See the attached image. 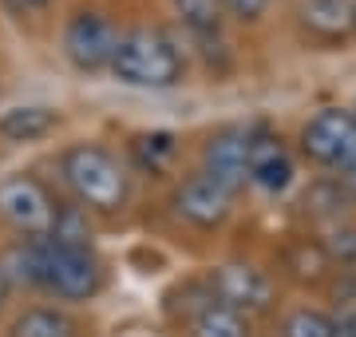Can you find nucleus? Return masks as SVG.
Segmentation results:
<instances>
[{
    "label": "nucleus",
    "instance_id": "nucleus-9",
    "mask_svg": "<svg viewBox=\"0 0 356 337\" xmlns=\"http://www.w3.org/2000/svg\"><path fill=\"white\" fill-rule=\"evenodd\" d=\"M229 203H234V195L222 191L218 182H210L206 175H194V179H186L175 191L178 219H186L191 226H198V230H214V226H222V222L229 219V210H234Z\"/></svg>",
    "mask_w": 356,
    "mask_h": 337
},
{
    "label": "nucleus",
    "instance_id": "nucleus-12",
    "mask_svg": "<svg viewBox=\"0 0 356 337\" xmlns=\"http://www.w3.org/2000/svg\"><path fill=\"white\" fill-rule=\"evenodd\" d=\"M60 123V111L48 104H16L8 111H0V139L8 143H36L51 135Z\"/></svg>",
    "mask_w": 356,
    "mask_h": 337
},
{
    "label": "nucleus",
    "instance_id": "nucleus-22",
    "mask_svg": "<svg viewBox=\"0 0 356 337\" xmlns=\"http://www.w3.org/2000/svg\"><path fill=\"white\" fill-rule=\"evenodd\" d=\"M218 4H222V13H229L234 20L254 24V20H261V13H266L269 0H218Z\"/></svg>",
    "mask_w": 356,
    "mask_h": 337
},
{
    "label": "nucleus",
    "instance_id": "nucleus-26",
    "mask_svg": "<svg viewBox=\"0 0 356 337\" xmlns=\"http://www.w3.org/2000/svg\"><path fill=\"white\" fill-rule=\"evenodd\" d=\"M344 191H348V203H356V171L344 175Z\"/></svg>",
    "mask_w": 356,
    "mask_h": 337
},
{
    "label": "nucleus",
    "instance_id": "nucleus-1",
    "mask_svg": "<svg viewBox=\"0 0 356 337\" xmlns=\"http://www.w3.org/2000/svg\"><path fill=\"white\" fill-rule=\"evenodd\" d=\"M13 258L28 285L48 290L60 301H88L103 290V266L91 250L56 246L48 238H28Z\"/></svg>",
    "mask_w": 356,
    "mask_h": 337
},
{
    "label": "nucleus",
    "instance_id": "nucleus-21",
    "mask_svg": "<svg viewBox=\"0 0 356 337\" xmlns=\"http://www.w3.org/2000/svg\"><path fill=\"white\" fill-rule=\"evenodd\" d=\"M135 151L147 167H159L166 155H175V135H166V131H154V135H139L135 139Z\"/></svg>",
    "mask_w": 356,
    "mask_h": 337
},
{
    "label": "nucleus",
    "instance_id": "nucleus-20",
    "mask_svg": "<svg viewBox=\"0 0 356 337\" xmlns=\"http://www.w3.org/2000/svg\"><path fill=\"white\" fill-rule=\"evenodd\" d=\"M325 250H329L332 266L341 262L344 270H356V226H341L325 238Z\"/></svg>",
    "mask_w": 356,
    "mask_h": 337
},
{
    "label": "nucleus",
    "instance_id": "nucleus-3",
    "mask_svg": "<svg viewBox=\"0 0 356 337\" xmlns=\"http://www.w3.org/2000/svg\"><path fill=\"white\" fill-rule=\"evenodd\" d=\"M60 175L79 198V207L115 214L127 203V171L99 143H76L60 155Z\"/></svg>",
    "mask_w": 356,
    "mask_h": 337
},
{
    "label": "nucleus",
    "instance_id": "nucleus-2",
    "mask_svg": "<svg viewBox=\"0 0 356 337\" xmlns=\"http://www.w3.org/2000/svg\"><path fill=\"white\" fill-rule=\"evenodd\" d=\"M119 84L127 88H175L186 76V60L175 48V40L159 32V28H131L119 36L111 56V68H107Z\"/></svg>",
    "mask_w": 356,
    "mask_h": 337
},
{
    "label": "nucleus",
    "instance_id": "nucleus-5",
    "mask_svg": "<svg viewBox=\"0 0 356 337\" xmlns=\"http://www.w3.org/2000/svg\"><path fill=\"white\" fill-rule=\"evenodd\" d=\"M56 203H51L48 187L32 175H8L0 179V219L13 230L28 238H48L51 222H56Z\"/></svg>",
    "mask_w": 356,
    "mask_h": 337
},
{
    "label": "nucleus",
    "instance_id": "nucleus-18",
    "mask_svg": "<svg viewBox=\"0 0 356 337\" xmlns=\"http://www.w3.org/2000/svg\"><path fill=\"white\" fill-rule=\"evenodd\" d=\"M281 337H337V322L321 310H293L281 322Z\"/></svg>",
    "mask_w": 356,
    "mask_h": 337
},
{
    "label": "nucleus",
    "instance_id": "nucleus-4",
    "mask_svg": "<svg viewBox=\"0 0 356 337\" xmlns=\"http://www.w3.org/2000/svg\"><path fill=\"white\" fill-rule=\"evenodd\" d=\"M301 151L317 167L353 175L356 171V116L344 107H325L301 127Z\"/></svg>",
    "mask_w": 356,
    "mask_h": 337
},
{
    "label": "nucleus",
    "instance_id": "nucleus-19",
    "mask_svg": "<svg viewBox=\"0 0 356 337\" xmlns=\"http://www.w3.org/2000/svg\"><path fill=\"white\" fill-rule=\"evenodd\" d=\"M344 203H348L344 182H317V187H309V195H305V210H313V214H325V219L341 214Z\"/></svg>",
    "mask_w": 356,
    "mask_h": 337
},
{
    "label": "nucleus",
    "instance_id": "nucleus-13",
    "mask_svg": "<svg viewBox=\"0 0 356 337\" xmlns=\"http://www.w3.org/2000/svg\"><path fill=\"white\" fill-rule=\"evenodd\" d=\"M186 334L191 337H250V322H245L238 310H229V306L206 301L202 310L191 313Z\"/></svg>",
    "mask_w": 356,
    "mask_h": 337
},
{
    "label": "nucleus",
    "instance_id": "nucleus-28",
    "mask_svg": "<svg viewBox=\"0 0 356 337\" xmlns=\"http://www.w3.org/2000/svg\"><path fill=\"white\" fill-rule=\"evenodd\" d=\"M353 116H356V107H353Z\"/></svg>",
    "mask_w": 356,
    "mask_h": 337
},
{
    "label": "nucleus",
    "instance_id": "nucleus-24",
    "mask_svg": "<svg viewBox=\"0 0 356 337\" xmlns=\"http://www.w3.org/2000/svg\"><path fill=\"white\" fill-rule=\"evenodd\" d=\"M337 337H356V313L348 318V322H341V325H337Z\"/></svg>",
    "mask_w": 356,
    "mask_h": 337
},
{
    "label": "nucleus",
    "instance_id": "nucleus-7",
    "mask_svg": "<svg viewBox=\"0 0 356 337\" xmlns=\"http://www.w3.org/2000/svg\"><path fill=\"white\" fill-rule=\"evenodd\" d=\"M210 294H214L218 306H229V310H238L242 318L250 313H266L277 298V285L269 278L266 270H257L250 262H226V266H218L210 278Z\"/></svg>",
    "mask_w": 356,
    "mask_h": 337
},
{
    "label": "nucleus",
    "instance_id": "nucleus-15",
    "mask_svg": "<svg viewBox=\"0 0 356 337\" xmlns=\"http://www.w3.org/2000/svg\"><path fill=\"white\" fill-rule=\"evenodd\" d=\"M285 270H289L297 282H325L329 270H332V258H329V250H325V242L301 238V242H293V246L285 250Z\"/></svg>",
    "mask_w": 356,
    "mask_h": 337
},
{
    "label": "nucleus",
    "instance_id": "nucleus-27",
    "mask_svg": "<svg viewBox=\"0 0 356 337\" xmlns=\"http://www.w3.org/2000/svg\"><path fill=\"white\" fill-rule=\"evenodd\" d=\"M353 28H356V16H353Z\"/></svg>",
    "mask_w": 356,
    "mask_h": 337
},
{
    "label": "nucleus",
    "instance_id": "nucleus-11",
    "mask_svg": "<svg viewBox=\"0 0 356 337\" xmlns=\"http://www.w3.org/2000/svg\"><path fill=\"white\" fill-rule=\"evenodd\" d=\"M353 16L356 4L353 0H301L297 4V20L313 40L321 44H341L344 36H353Z\"/></svg>",
    "mask_w": 356,
    "mask_h": 337
},
{
    "label": "nucleus",
    "instance_id": "nucleus-10",
    "mask_svg": "<svg viewBox=\"0 0 356 337\" xmlns=\"http://www.w3.org/2000/svg\"><path fill=\"white\" fill-rule=\"evenodd\" d=\"M250 182L277 195L293 182V155L266 127H250Z\"/></svg>",
    "mask_w": 356,
    "mask_h": 337
},
{
    "label": "nucleus",
    "instance_id": "nucleus-14",
    "mask_svg": "<svg viewBox=\"0 0 356 337\" xmlns=\"http://www.w3.org/2000/svg\"><path fill=\"white\" fill-rule=\"evenodd\" d=\"M72 334H76L72 318L64 310H51V306L24 310L13 322V329H8V337H72Z\"/></svg>",
    "mask_w": 356,
    "mask_h": 337
},
{
    "label": "nucleus",
    "instance_id": "nucleus-23",
    "mask_svg": "<svg viewBox=\"0 0 356 337\" xmlns=\"http://www.w3.org/2000/svg\"><path fill=\"white\" fill-rule=\"evenodd\" d=\"M8 4H13L16 13H44L51 0H8Z\"/></svg>",
    "mask_w": 356,
    "mask_h": 337
},
{
    "label": "nucleus",
    "instance_id": "nucleus-16",
    "mask_svg": "<svg viewBox=\"0 0 356 337\" xmlns=\"http://www.w3.org/2000/svg\"><path fill=\"white\" fill-rule=\"evenodd\" d=\"M48 242L56 246H76V250H91V226L83 207H60L56 210V222L48 230Z\"/></svg>",
    "mask_w": 356,
    "mask_h": 337
},
{
    "label": "nucleus",
    "instance_id": "nucleus-8",
    "mask_svg": "<svg viewBox=\"0 0 356 337\" xmlns=\"http://www.w3.org/2000/svg\"><path fill=\"white\" fill-rule=\"evenodd\" d=\"M202 175L229 195L242 191L250 182V131L245 127L214 131L202 147Z\"/></svg>",
    "mask_w": 356,
    "mask_h": 337
},
{
    "label": "nucleus",
    "instance_id": "nucleus-25",
    "mask_svg": "<svg viewBox=\"0 0 356 337\" xmlns=\"http://www.w3.org/2000/svg\"><path fill=\"white\" fill-rule=\"evenodd\" d=\"M8 290H13V278H8V270H0V306L8 301Z\"/></svg>",
    "mask_w": 356,
    "mask_h": 337
},
{
    "label": "nucleus",
    "instance_id": "nucleus-17",
    "mask_svg": "<svg viewBox=\"0 0 356 337\" xmlns=\"http://www.w3.org/2000/svg\"><path fill=\"white\" fill-rule=\"evenodd\" d=\"M175 8L182 16V24L198 40L218 36V28H222V4L218 0H175Z\"/></svg>",
    "mask_w": 356,
    "mask_h": 337
},
{
    "label": "nucleus",
    "instance_id": "nucleus-6",
    "mask_svg": "<svg viewBox=\"0 0 356 337\" xmlns=\"http://www.w3.org/2000/svg\"><path fill=\"white\" fill-rule=\"evenodd\" d=\"M115 44H119L115 20L95 13V8H79L64 24V56L76 72H103V68H111Z\"/></svg>",
    "mask_w": 356,
    "mask_h": 337
}]
</instances>
